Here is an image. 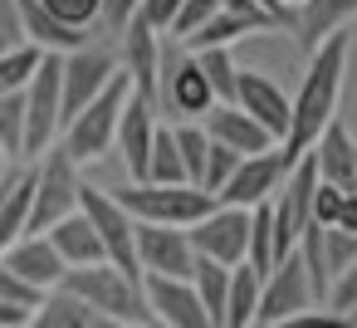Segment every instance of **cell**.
Returning <instances> with one entry per match:
<instances>
[{
    "label": "cell",
    "mask_w": 357,
    "mask_h": 328,
    "mask_svg": "<svg viewBox=\"0 0 357 328\" xmlns=\"http://www.w3.org/2000/svg\"><path fill=\"white\" fill-rule=\"evenodd\" d=\"M347 50H352V40H347V30H337V35H328L308 54V69L298 79V94L289 98V133L279 142L284 167H294L298 157H308L313 142L323 137V128L333 123L337 98H342V74H347Z\"/></svg>",
    "instance_id": "1"
},
{
    "label": "cell",
    "mask_w": 357,
    "mask_h": 328,
    "mask_svg": "<svg viewBox=\"0 0 357 328\" xmlns=\"http://www.w3.org/2000/svg\"><path fill=\"white\" fill-rule=\"evenodd\" d=\"M59 289L74 294L89 313H103V318H118V323H152L142 279L123 274V269L108 264V260H103V264H84V269H64Z\"/></svg>",
    "instance_id": "2"
},
{
    "label": "cell",
    "mask_w": 357,
    "mask_h": 328,
    "mask_svg": "<svg viewBox=\"0 0 357 328\" xmlns=\"http://www.w3.org/2000/svg\"><path fill=\"white\" fill-rule=\"evenodd\" d=\"M128 98H132V84L123 79V69L113 74V84L84 108V113H74L69 123H64V133H59V147H64V157L74 162V167H84V162H98V157H108L113 152V137H118V118H123V108H128Z\"/></svg>",
    "instance_id": "3"
},
{
    "label": "cell",
    "mask_w": 357,
    "mask_h": 328,
    "mask_svg": "<svg viewBox=\"0 0 357 328\" xmlns=\"http://www.w3.org/2000/svg\"><path fill=\"white\" fill-rule=\"evenodd\" d=\"M118 206L137 221V225H172V230H191L196 221H206L215 211V196H206L201 186H152V181H128L123 191H113Z\"/></svg>",
    "instance_id": "4"
},
{
    "label": "cell",
    "mask_w": 357,
    "mask_h": 328,
    "mask_svg": "<svg viewBox=\"0 0 357 328\" xmlns=\"http://www.w3.org/2000/svg\"><path fill=\"white\" fill-rule=\"evenodd\" d=\"M30 181H35V191H30V221H25V235H45L50 225H59L64 216L79 211L84 181H79V167L64 157V147H50V152L40 157V167L30 172Z\"/></svg>",
    "instance_id": "5"
},
{
    "label": "cell",
    "mask_w": 357,
    "mask_h": 328,
    "mask_svg": "<svg viewBox=\"0 0 357 328\" xmlns=\"http://www.w3.org/2000/svg\"><path fill=\"white\" fill-rule=\"evenodd\" d=\"M176 113L186 123L206 118L215 108V94L206 89V74L196 64V54H186L181 45H162V74H157V113Z\"/></svg>",
    "instance_id": "6"
},
{
    "label": "cell",
    "mask_w": 357,
    "mask_h": 328,
    "mask_svg": "<svg viewBox=\"0 0 357 328\" xmlns=\"http://www.w3.org/2000/svg\"><path fill=\"white\" fill-rule=\"evenodd\" d=\"M79 216L93 225V235H98V245H103V260L118 264L123 274L142 279V269H137V250H132V225H137V221L118 206V196L103 191V186H89V181H84V191H79Z\"/></svg>",
    "instance_id": "7"
},
{
    "label": "cell",
    "mask_w": 357,
    "mask_h": 328,
    "mask_svg": "<svg viewBox=\"0 0 357 328\" xmlns=\"http://www.w3.org/2000/svg\"><path fill=\"white\" fill-rule=\"evenodd\" d=\"M59 64L64 54H45L30 89H25V157H45L64 128V108H59Z\"/></svg>",
    "instance_id": "8"
},
{
    "label": "cell",
    "mask_w": 357,
    "mask_h": 328,
    "mask_svg": "<svg viewBox=\"0 0 357 328\" xmlns=\"http://www.w3.org/2000/svg\"><path fill=\"white\" fill-rule=\"evenodd\" d=\"M113 74H118V59H113L108 50H98V45H84V50L64 54V64H59V108H64V123H69L74 113H84V108L113 84ZM59 133H64V128H59Z\"/></svg>",
    "instance_id": "9"
},
{
    "label": "cell",
    "mask_w": 357,
    "mask_h": 328,
    "mask_svg": "<svg viewBox=\"0 0 357 328\" xmlns=\"http://www.w3.org/2000/svg\"><path fill=\"white\" fill-rule=\"evenodd\" d=\"M303 308H318V299H313L308 269H303V260H298V250H294L289 260H279V264L259 279L255 323H259V328H274V323H284V318H294V313H303Z\"/></svg>",
    "instance_id": "10"
},
{
    "label": "cell",
    "mask_w": 357,
    "mask_h": 328,
    "mask_svg": "<svg viewBox=\"0 0 357 328\" xmlns=\"http://www.w3.org/2000/svg\"><path fill=\"white\" fill-rule=\"evenodd\" d=\"M132 250H137V269L142 279H191L196 269V250L186 240V230L172 225H132Z\"/></svg>",
    "instance_id": "11"
},
{
    "label": "cell",
    "mask_w": 357,
    "mask_h": 328,
    "mask_svg": "<svg viewBox=\"0 0 357 328\" xmlns=\"http://www.w3.org/2000/svg\"><path fill=\"white\" fill-rule=\"evenodd\" d=\"M196 260H215L225 269L245 264V240H250V211H235V206H215L206 221H196L186 230Z\"/></svg>",
    "instance_id": "12"
},
{
    "label": "cell",
    "mask_w": 357,
    "mask_h": 328,
    "mask_svg": "<svg viewBox=\"0 0 357 328\" xmlns=\"http://www.w3.org/2000/svg\"><path fill=\"white\" fill-rule=\"evenodd\" d=\"M284 177H289V167H284L279 147H269V152H255V157H240V167H235V177L225 181V191L215 196V206L255 211V206H264V201H269V196L284 186Z\"/></svg>",
    "instance_id": "13"
},
{
    "label": "cell",
    "mask_w": 357,
    "mask_h": 328,
    "mask_svg": "<svg viewBox=\"0 0 357 328\" xmlns=\"http://www.w3.org/2000/svg\"><path fill=\"white\" fill-rule=\"evenodd\" d=\"M123 40V59H118V69H123V79L132 84V98H142L152 113H157V74H162V35H152L137 15L128 20V30L118 35Z\"/></svg>",
    "instance_id": "14"
},
{
    "label": "cell",
    "mask_w": 357,
    "mask_h": 328,
    "mask_svg": "<svg viewBox=\"0 0 357 328\" xmlns=\"http://www.w3.org/2000/svg\"><path fill=\"white\" fill-rule=\"evenodd\" d=\"M245 118H255L274 142H284V133H289V98H284V89L269 79V74H259V69H240V84H235V98H230Z\"/></svg>",
    "instance_id": "15"
},
{
    "label": "cell",
    "mask_w": 357,
    "mask_h": 328,
    "mask_svg": "<svg viewBox=\"0 0 357 328\" xmlns=\"http://www.w3.org/2000/svg\"><path fill=\"white\" fill-rule=\"evenodd\" d=\"M142 294H147V308H152V323L162 328H215L191 289V279H142Z\"/></svg>",
    "instance_id": "16"
},
{
    "label": "cell",
    "mask_w": 357,
    "mask_h": 328,
    "mask_svg": "<svg viewBox=\"0 0 357 328\" xmlns=\"http://www.w3.org/2000/svg\"><path fill=\"white\" fill-rule=\"evenodd\" d=\"M0 264H6L10 274H20L30 289H40V294H50V289H59V279H64V260H59V250L45 240V235H20L6 255H0Z\"/></svg>",
    "instance_id": "17"
},
{
    "label": "cell",
    "mask_w": 357,
    "mask_h": 328,
    "mask_svg": "<svg viewBox=\"0 0 357 328\" xmlns=\"http://www.w3.org/2000/svg\"><path fill=\"white\" fill-rule=\"evenodd\" d=\"M201 128H206V137L215 142V147H230L235 157H255V152H269V147H279L255 118H245L235 103H215L206 118H201Z\"/></svg>",
    "instance_id": "18"
},
{
    "label": "cell",
    "mask_w": 357,
    "mask_h": 328,
    "mask_svg": "<svg viewBox=\"0 0 357 328\" xmlns=\"http://www.w3.org/2000/svg\"><path fill=\"white\" fill-rule=\"evenodd\" d=\"M357 15V0H303L298 10H289V35L303 54H313L328 35H337Z\"/></svg>",
    "instance_id": "19"
},
{
    "label": "cell",
    "mask_w": 357,
    "mask_h": 328,
    "mask_svg": "<svg viewBox=\"0 0 357 328\" xmlns=\"http://www.w3.org/2000/svg\"><path fill=\"white\" fill-rule=\"evenodd\" d=\"M152 133H157V113H152L142 98H128V108H123V118H118V137H113V147H118V157H123V167H128V181H142V177H147Z\"/></svg>",
    "instance_id": "20"
},
{
    "label": "cell",
    "mask_w": 357,
    "mask_h": 328,
    "mask_svg": "<svg viewBox=\"0 0 357 328\" xmlns=\"http://www.w3.org/2000/svg\"><path fill=\"white\" fill-rule=\"evenodd\" d=\"M313 167H318V181H328V186H337V191H352V177H357V142H352V133L333 118L328 128H323V137L313 142Z\"/></svg>",
    "instance_id": "21"
},
{
    "label": "cell",
    "mask_w": 357,
    "mask_h": 328,
    "mask_svg": "<svg viewBox=\"0 0 357 328\" xmlns=\"http://www.w3.org/2000/svg\"><path fill=\"white\" fill-rule=\"evenodd\" d=\"M20 6V25H25V45H35L40 54H74L89 45V30H74V25H59L40 0H15Z\"/></svg>",
    "instance_id": "22"
},
{
    "label": "cell",
    "mask_w": 357,
    "mask_h": 328,
    "mask_svg": "<svg viewBox=\"0 0 357 328\" xmlns=\"http://www.w3.org/2000/svg\"><path fill=\"white\" fill-rule=\"evenodd\" d=\"M279 30L269 15H230V10H215L191 40H181L186 54H201V50H230L235 40H250V35H269Z\"/></svg>",
    "instance_id": "23"
},
{
    "label": "cell",
    "mask_w": 357,
    "mask_h": 328,
    "mask_svg": "<svg viewBox=\"0 0 357 328\" xmlns=\"http://www.w3.org/2000/svg\"><path fill=\"white\" fill-rule=\"evenodd\" d=\"M45 240L59 250V260H64V269H84V264H103V245H98V235H93V225L74 211V216H64L59 225H50L45 230Z\"/></svg>",
    "instance_id": "24"
},
{
    "label": "cell",
    "mask_w": 357,
    "mask_h": 328,
    "mask_svg": "<svg viewBox=\"0 0 357 328\" xmlns=\"http://www.w3.org/2000/svg\"><path fill=\"white\" fill-rule=\"evenodd\" d=\"M30 172H15V181L0 186V255H6L20 235H25V221H30Z\"/></svg>",
    "instance_id": "25"
},
{
    "label": "cell",
    "mask_w": 357,
    "mask_h": 328,
    "mask_svg": "<svg viewBox=\"0 0 357 328\" xmlns=\"http://www.w3.org/2000/svg\"><path fill=\"white\" fill-rule=\"evenodd\" d=\"M255 308H259V274L250 264H235L230 269V294H225L220 328H255Z\"/></svg>",
    "instance_id": "26"
},
{
    "label": "cell",
    "mask_w": 357,
    "mask_h": 328,
    "mask_svg": "<svg viewBox=\"0 0 357 328\" xmlns=\"http://www.w3.org/2000/svg\"><path fill=\"white\" fill-rule=\"evenodd\" d=\"M142 181H152V186H191V181H186V167H181V152H176V137H172V128H162V123H157V133H152L147 177H142Z\"/></svg>",
    "instance_id": "27"
},
{
    "label": "cell",
    "mask_w": 357,
    "mask_h": 328,
    "mask_svg": "<svg viewBox=\"0 0 357 328\" xmlns=\"http://www.w3.org/2000/svg\"><path fill=\"white\" fill-rule=\"evenodd\" d=\"M191 289H196L206 318L220 328V318H225V294H230V269L215 264V260H196V269H191Z\"/></svg>",
    "instance_id": "28"
},
{
    "label": "cell",
    "mask_w": 357,
    "mask_h": 328,
    "mask_svg": "<svg viewBox=\"0 0 357 328\" xmlns=\"http://www.w3.org/2000/svg\"><path fill=\"white\" fill-rule=\"evenodd\" d=\"M308 235H313V250H318V260H323L328 284H333L342 269L357 264V235H342L337 225H308Z\"/></svg>",
    "instance_id": "29"
},
{
    "label": "cell",
    "mask_w": 357,
    "mask_h": 328,
    "mask_svg": "<svg viewBox=\"0 0 357 328\" xmlns=\"http://www.w3.org/2000/svg\"><path fill=\"white\" fill-rule=\"evenodd\" d=\"M84 323H89V308L64 289H50L35 304V313L25 318V328H84Z\"/></svg>",
    "instance_id": "30"
},
{
    "label": "cell",
    "mask_w": 357,
    "mask_h": 328,
    "mask_svg": "<svg viewBox=\"0 0 357 328\" xmlns=\"http://www.w3.org/2000/svg\"><path fill=\"white\" fill-rule=\"evenodd\" d=\"M201 74H206V89L215 94V103H230L235 98V84H240V64L230 50H201L196 54Z\"/></svg>",
    "instance_id": "31"
},
{
    "label": "cell",
    "mask_w": 357,
    "mask_h": 328,
    "mask_svg": "<svg viewBox=\"0 0 357 328\" xmlns=\"http://www.w3.org/2000/svg\"><path fill=\"white\" fill-rule=\"evenodd\" d=\"M172 137H176V152H181L186 181H191V186H201V177H206V152H211L206 128H201V123H181V128H172Z\"/></svg>",
    "instance_id": "32"
},
{
    "label": "cell",
    "mask_w": 357,
    "mask_h": 328,
    "mask_svg": "<svg viewBox=\"0 0 357 328\" xmlns=\"http://www.w3.org/2000/svg\"><path fill=\"white\" fill-rule=\"evenodd\" d=\"M40 59L45 54L35 45H20L10 54H0V94H25L30 79H35V69H40Z\"/></svg>",
    "instance_id": "33"
},
{
    "label": "cell",
    "mask_w": 357,
    "mask_h": 328,
    "mask_svg": "<svg viewBox=\"0 0 357 328\" xmlns=\"http://www.w3.org/2000/svg\"><path fill=\"white\" fill-rule=\"evenodd\" d=\"M0 152L25 157V94H0Z\"/></svg>",
    "instance_id": "34"
},
{
    "label": "cell",
    "mask_w": 357,
    "mask_h": 328,
    "mask_svg": "<svg viewBox=\"0 0 357 328\" xmlns=\"http://www.w3.org/2000/svg\"><path fill=\"white\" fill-rule=\"evenodd\" d=\"M40 6L59 20V25H74V30H89L98 25V10H103V0H40Z\"/></svg>",
    "instance_id": "35"
},
{
    "label": "cell",
    "mask_w": 357,
    "mask_h": 328,
    "mask_svg": "<svg viewBox=\"0 0 357 328\" xmlns=\"http://www.w3.org/2000/svg\"><path fill=\"white\" fill-rule=\"evenodd\" d=\"M235 167H240V157H235L230 147H215V142H211V152H206V177H201V191H206V196H220V191H225V181L235 177Z\"/></svg>",
    "instance_id": "36"
},
{
    "label": "cell",
    "mask_w": 357,
    "mask_h": 328,
    "mask_svg": "<svg viewBox=\"0 0 357 328\" xmlns=\"http://www.w3.org/2000/svg\"><path fill=\"white\" fill-rule=\"evenodd\" d=\"M220 6L215 0H181V10H176V20H172V45H181V40H191L211 15H215Z\"/></svg>",
    "instance_id": "37"
},
{
    "label": "cell",
    "mask_w": 357,
    "mask_h": 328,
    "mask_svg": "<svg viewBox=\"0 0 357 328\" xmlns=\"http://www.w3.org/2000/svg\"><path fill=\"white\" fill-rule=\"evenodd\" d=\"M45 294L40 289H30L20 274H10L6 264H0V304H10V308H25V313H35V304H40Z\"/></svg>",
    "instance_id": "38"
},
{
    "label": "cell",
    "mask_w": 357,
    "mask_h": 328,
    "mask_svg": "<svg viewBox=\"0 0 357 328\" xmlns=\"http://www.w3.org/2000/svg\"><path fill=\"white\" fill-rule=\"evenodd\" d=\"M323 308H333V313H342V318L357 308V264H352V269H342V274L328 284V299H323Z\"/></svg>",
    "instance_id": "39"
},
{
    "label": "cell",
    "mask_w": 357,
    "mask_h": 328,
    "mask_svg": "<svg viewBox=\"0 0 357 328\" xmlns=\"http://www.w3.org/2000/svg\"><path fill=\"white\" fill-rule=\"evenodd\" d=\"M176 10H181V0H142V6H137V20H142L152 35H172Z\"/></svg>",
    "instance_id": "40"
},
{
    "label": "cell",
    "mask_w": 357,
    "mask_h": 328,
    "mask_svg": "<svg viewBox=\"0 0 357 328\" xmlns=\"http://www.w3.org/2000/svg\"><path fill=\"white\" fill-rule=\"evenodd\" d=\"M25 45V25H20V6L15 0H0V54H10Z\"/></svg>",
    "instance_id": "41"
},
{
    "label": "cell",
    "mask_w": 357,
    "mask_h": 328,
    "mask_svg": "<svg viewBox=\"0 0 357 328\" xmlns=\"http://www.w3.org/2000/svg\"><path fill=\"white\" fill-rule=\"evenodd\" d=\"M274 328H352V318H342L333 308H303V313H294V318H284Z\"/></svg>",
    "instance_id": "42"
},
{
    "label": "cell",
    "mask_w": 357,
    "mask_h": 328,
    "mask_svg": "<svg viewBox=\"0 0 357 328\" xmlns=\"http://www.w3.org/2000/svg\"><path fill=\"white\" fill-rule=\"evenodd\" d=\"M342 196H347V191H337V186L318 181V186H313V225H333V221H337Z\"/></svg>",
    "instance_id": "43"
},
{
    "label": "cell",
    "mask_w": 357,
    "mask_h": 328,
    "mask_svg": "<svg viewBox=\"0 0 357 328\" xmlns=\"http://www.w3.org/2000/svg\"><path fill=\"white\" fill-rule=\"evenodd\" d=\"M137 6H142V0H103V10H98V20L113 30V35H123L128 30V20L137 15Z\"/></svg>",
    "instance_id": "44"
},
{
    "label": "cell",
    "mask_w": 357,
    "mask_h": 328,
    "mask_svg": "<svg viewBox=\"0 0 357 328\" xmlns=\"http://www.w3.org/2000/svg\"><path fill=\"white\" fill-rule=\"evenodd\" d=\"M342 235H357V191H347L342 196V206H337V221H333Z\"/></svg>",
    "instance_id": "45"
},
{
    "label": "cell",
    "mask_w": 357,
    "mask_h": 328,
    "mask_svg": "<svg viewBox=\"0 0 357 328\" xmlns=\"http://www.w3.org/2000/svg\"><path fill=\"white\" fill-rule=\"evenodd\" d=\"M215 6H220V10H230V15H264L255 0H215ZM269 20H274V15H269Z\"/></svg>",
    "instance_id": "46"
},
{
    "label": "cell",
    "mask_w": 357,
    "mask_h": 328,
    "mask_svg": "<svg viewBox=\"0 0 357 328\" xmlns=\"http://www.w3.org/2000/svg\"><path fill=\"white\" fill-rule=\"evenodd\" d=\"M25 308H10V304H0V328H25Z\"/></svg>",
    "instance_id": "47"
},
{
    "label": "cell",
    "mask_w": 357,
    "mask_h": 328,
    "mask_svg": "<svg viewBox=\"0 0 357 328\" xmlns=\"http://www.w3.org/2000/svg\"><path fill=\"white\" fill-rule=\"evenodd\" d=\"M255 6H259L264 15H274V25H279V30H289V10H279V0H255Z\"/></svg>",
    "instance_id": "48"
},
{
    "label": "cell",
    "mask_w": 357,
    "mask_h": 328,
    "mask_svg": "<svg viewBox=\"0 0 357 328\" xmlns=\"http://www.w3.org/2000/svg\"><path fill=\"white\" fill-rule=\"evenodd\" d=\"M84 328H128V323H118V318H103V313H89V323Z\"/></svg>",
    "instance_id": "49"
},
{
    "label": "cell",
    "mask_w": 357,
    "mask_h": 328,
    "mask_svg": "<svg viewBox=\"0 0 357 328\" xmlns=\"http://www.w3.org/2000/svg\"><path fill=\"white\" fill-rule=\"evenodd\" d=\"M6 181H15V172H10V157L0 152V186H6Z\"/></svg>",
    "instance_id": "50"
},
{
    "label": "cell",
    "mask_w": 357,
    "mask_h": 328,
    "mask_svg": "<svg viewBox=\"0 0 357 328\" xmlns=\"http://www.w3.org/2000/svg\"><path fill=\"white\" fill-rule=\"evenodd\" d=\"M303 6V0H279V10H298Z\"/></svg>",
    "instance_id": "51"
},
{
    "label": "cell",
    "mask_w": 357,
    "mask_h": 328,
    "mask_svg": "<svg viewBox=\"0 0 357 328\" xmlns=\"http://www.w3.org/2000/svg\"><path fill=\"white\" fill-rule=\"evenodd\" d=\"M128 328H162V323H128Z\"/></svg>",
    "instance_id": "52"
},
{
    "label": "cell",
    "mask_w": 357,
    "mask_h": 328,
    "mask_svg": "<svg viewBox=\"0 0 357 328\" xmlns=\"http://www.w3.org/2000/svg\"><path fill=\"white\" fill-rule=\"evenodd\" d=\"M347 318H352V328H357V308H352V313H347Z\"/></svg>",
    "instance_id": "53"
},
{
    "label": "cell",
    "mask_w": 357,
    "mask_h": 328,
    "mask_svg": "<svg viewBox=\"0 0 357 328\" xmlns=\"http://www.w3.org/2000/svg\"><path fill=\"white\" fill-rule=\"evenodd\" d=\"M352 191H357V177H352Z\"/></svg>",
    "instance_id": "54"
}]
</instances>
